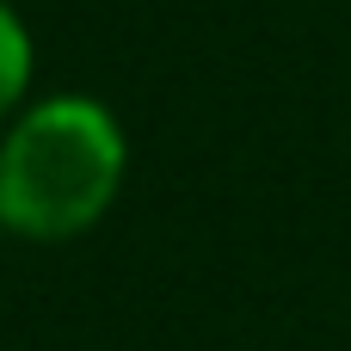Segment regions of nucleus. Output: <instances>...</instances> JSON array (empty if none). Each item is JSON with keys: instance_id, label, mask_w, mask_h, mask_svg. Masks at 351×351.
Returning a JSON list of instances; mask_svg holds the SVG:
<instances>
[{"instance_id": "nucleus-1", "label": "nucleus", "mask_w": 351, "mask_h": 351, "mask_svg": "<svg viewBox=\"0 0 351 351\" xmlns=\"http://www.w3.org/2000/svg\"><path fill=\"white\" fill-rule=\"evenodd\" d=\"M123 130L99 99L56 93L0 142V222L25 241L86 234L123 185Z\"/></svg>"}, {"instance_id": "nucleus-2", "label": "nucleus", "mask_w": 351, "mask_h": 351, "mask_svg": "<svg viewBox=\"0 0 351 351\" xmlns=\"http://www.w3.org/2000/svg\"><path fill=\"white\" fill-rule=\"evenodd\" d=\"M25 86H31V31H25V19L0 0V117L25 99Z\"/></svg>"}]
</instances>
